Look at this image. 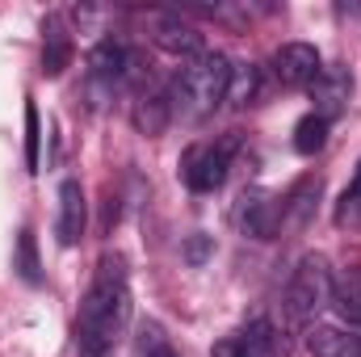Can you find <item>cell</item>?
Instances as JSON below:
<instances>
[{
    "label": "cell",
    "mask_w": 361,
    "mask_h": 357,
    "mask_svg": "<svg viewBox=\"0 0 361 357\" xmlns=\"http://www.w3.org/2000/svg\"><path fill=\"white\" fill-rule=\"evenodd\" d=\"M68 59H72V42L59 30V21H51V34H47V47H42V72L47 76H59L68 68Z\"/></svg>",
    "instance_id": "obj_17"
},
{
    "label": "cell",
    "mask_w": 361,
    "mask_h": 357,
    "mask_svg": "<svg viewBox=\"0 0 361 357\" xmlns=\"http://www.w3.org/2000/svg\"><path fill=\"white\" fill-rule=\"evenodd\" d=\"M235 341H240V357H281V337L269 320H252Z\"/></svg>",
    "instance_id": "obj_13"
},
{
    "label": "cell",
    "mask_w": 361,
    "mask_h": 357,
    "mask_svg": "<svg viewBox=\"0 0 361 357\" xmlns=\"http://www.w3.org/2000/svg\"><path fill=\"white\" fill-rule=\"evenodd\" d=\"M130 320V282H126V261L122 257H101L97 277H92L89 294L80 303V320H76V345L85 357H105L122 328Z\"/></svg>",
    "instance_id": "obj_1"
},
{
    "label": "cell",
    "mask_w": 361,
    "mask_h": 357,
    "mask_svg": "<svg viewBox=\"0 0 361 357\" xmlns=\"http://www.w3.org/2000/svg\"><path fill=\"white\" fill-rule=\"evenodd\" d=\"M210 257V236H193L189 244H185V261H193V265H202Z\"/></svg>",
    "instance_id": "obj_23"
},
{
    "label": "cell",
    "mask_w": 361,
    "mask_h": 357,
    "mask_svg": "<svg viewBox=\"0 0 361 357\" xmlns=\"http://www.w3.org/2000/svg\"><path fill=\"white\" fill-rule=\"evenodd\" d=\"M25 164L38 169V109L25 105Z\"/></svg>",
    "instance_id": "obj_22"
},
{
    "label": "cell",
    "mask_w": 361,
    "mask_h": 357,
    "mask_svg": "<svg viewBox=\"0 0 361 357\" xmlns=\"http://www.w3.org/2000/svg\"><path fill=\"white\" fill-rule=\"evenodd\" d=\"M349 92H353V76H349L345 68H324L319 80L311 85V101H315L311 114H319L324 122H332V118L349 105Z\"/></svg>",
    "instance_id": "obj_7"
},
{
    "label": "cell",
    "mask_w": 361,
    "mask_h": 357,
    "mask_svg": "<svg viewBox=\"0 0 361 357\" xmlns=\"http://www.w3.org/2000/svg\"><path fill=\"white\" fill-rule=\"evenodd\" d=\"M169 118H173V101H169L164 92H139V97H135L130 122H135L139 135H147V139L164 135V131H169Z\"/></svg>",
    "instance_id": "obj_12"
},
{
    "label": "cell",
    "mask_w": 361,
    "mask_h": 357,
    "mask_svg": "<svg viewBox=\"0 0 361 357\" xmlns=\"http://www.w3.org/2000/svg\"><path fill=\"white\" fill-rule=\"evenodd\" d=\"M336 223L341 227H361V169H357V177H353V185L345 189V198H341Z\"/></svg>",
    "instance_id": "obj_21"
},
{
    "label": "cell",
    "mask_w": 361,
    "mask_h": 357,
    "mask_svg": "<svg viewBox=\"0 0 361 357\" xmlns=\"http://www.w3.org/2000/svg\"><path fill=\"white\" fill-rule=\"evenodd\" d=\"M126 63H130V55H126V47H118L114 38H105V42H97L89 55V68L97 80H122V72H126Z\"/></svg>",
    "instance_id": "obj_14"
},
{
    "label": "cell",
    "mask_w": 361,
    "mask_h": 357,
    "mask_svg": "<svg viewBox=\"0 0 361 357\" xmlns=\"http://www.w3.org/2000/svg\"><path fill=\"white\" fill-rule=\"evenodd\" d=\"M307 353L311 357H361V337L336 324H311L307 328Z\"/></svg>",
    "instance_id": "obj_10"
},
{
    "label": "cell",
    "mask_w": 361,
    "mask_h": 357,
    "mask_svg": "<svg viewBox=\"0 0 361 357\" xmlns=\"http://www.w3.org/2000/svg\"><path fill=\"white\" fill-rule=\"evenodd\" d=\"M257 92H261V72H257V63H231L227 101H231L235 109H244V105H252V101H257Z\"/></svg>",
    "instance_id": "obj_15"
},
{
    "label": "cell",
    "mask_w": 361,
    "mask_h": 357,
    "mask_svg": "<svg viewBox=\"0 0 361 357\" xmlns=\"http://www.w3.org/2000/svg\"><path fill=\"white\" fill-rule=\"evenodd\" d=\"M332 298H336V311H341L349 324H357L361 320V265L349 269L341 282H332Z\"/></svg>",
    "instance_id": "obj_16"
},
{
    "label": "cell",
    "mask_w": 361,
    "mask_h": 357,
    "mask_svg": "<svg viewBox=\"0 0 361 357\" xmlns=\"http://www.w3.org/2000/svg\"><path fill=\"white\" fill-rule=\"evenodd\" d=\"M85 219H89V206H85V189H80V181H63L59 185V223H55V231H59V244H76L80 236H85Z\"/></svg>",
    "instance_id": "obj_9"
},
{
    "label": "cell",
    "mask_w": 361,
    "mask_h": 357,
    "mask_svg": "<svg viewBox=\"0 0 361 357\" xmlns=\"http://www.w3.org/2000/svg\"><path fill=\"white\" fill-rule=\"evenodd\" d=\"M139 357H177L173 341L164 337L160 324H143V328H139Z\"/></svg>",
    "instance_id": "obj_20"
},
{
    "label": "cell",
    "mask_w": 361,
    "mask_h": 357,
    "mask_svg": "<svg viewBox=\"0 0 361 357\" xmlns=\"http://www.w3.org/2000/svg\"><path fill=\"white\" fill-rule=\"evenodd\" d=\"M231 152H235V135H227L219 143H193V147H185V156H180V181L193 193H214L227 181Z\"/></svg>",
    "instance_id": "obj_4"
},
{
    "label": "cell",
    "mask_w": 361,
    "mask_h": 357,
    "mask_svg": "<svg viewBox=\"0 0 361 357\" xmlns=\"http://www.w3.org/2000/svg\"><path fill=\"white\" fill-rule=\"evenodd\" d=\"M319 72H324V59L311 42H286L273 51V76L281 89H307L319 80Z\"/></svg>",
    "instance_id": "obj_5"
},
{
    "label": "cell",
    "mask_w": 361,
    "mask_h": 357,
    "mask_svg": "<svg viewBox=\"0 0 361 357\" xmlns=\"http://www.w3.org/2000/svg\"><path fill=\"white\" fill-rule=\"evenodd\" d=\"M324 143H328V122H324L319 114H307V118L294 126V152H298V156H315Z\"/></svg>",
    "instance_id": "obj_18"
},
{
    "label": "cell",
    "mask_w": 361,
    "mask_h": 357,
    "mask_svg": "<svg viewBox=\"0 0 361 357\" xmlns=\"http://www.w3.org/2000/svg\"><path fill=\"white\" fill-rule=\"evenodd\" d=\"M227 85H231V59L219 51H202L197 59H189L173 80V101L189 118L210 114L219 101H227Z\"/></svg>",
    "instance_id": "obj_2"
},
{
    "label": "cell",
    "mask_w": 361,
    "mask_h": 357,
    "mask_svg": "<svg viewBox=\"0 0 361 357\" xmlns=\"http://www.w3.org/2000/svg\"><path fill=\"white\" fill-rule=\"evenodd\" d=\"M152 38H156V47H160V51H169V55H193V59L202 55V30H197V25H189V21L177 17V13L156 17Z\"/></svg>",
    "instance_id": "obj_8"
},
{
    "label": "cell",
    "mask_w": 361,
    "mask_h": 357,
    "mask_svg": "<svg viewBox=\"0 0 361 357\" xmlns=\"http://www.w3.org/2000/svg\"><path fill=\"white\" fill-rule=\"evenodd\" d=\"M17 273H21L30 286H38V282H42L38 248H34V231H30V227H25V231H21V240H17Z\"/></svg>",
    "instance_id": "obj_19"
},
{
    "label": "cell",
    "mask_w": 361,
    "mask_h": 357,
    "mask_svg": "<svg viewBox=\"0 0 361 357\" xmlns=\"http://www.w3.org/2000/svg\"><path fill=\"white\" fill-rule=\"evenodd\" d=\"M319 193H324V177H302L290 185V193L281 198V227H302L311 223L315 206H319Z\"/></svg>",
    "instance_id": "obj_11"
},
{
    "label": "cell",
    "mask_w": 361,
    "mask_h": 357,
    "mask_svg": "<svg viewBox=\"0 0 361 357\" xmlns=\"http://www.w3.org/2000/svg\"><path fill=\"white\" fill-rule=\"evenodd\" d=\"M235 223H240V231L252 236V240H273V236L281 231V198L261 193V189L244 193L240 206H235Z\"/></svg>",
    "instance_id": "obj_6"
},
{
    "label": "cell",
    "mask_w": 361,
    "mask_h": 357,
    "mask_svg": "<svg viewBox=\"0 0 361 357\" xmlns=\"http://www.w3.org/2000/svg\"><path fill=\"white\" fill-rule=\"evenodd\" d=\"M332 298V269L324 257H302L294 273H290V286H286V315L290 324H311Z\"/></svg>",
    "instance_id": "obj_3"
}]
</instances>
